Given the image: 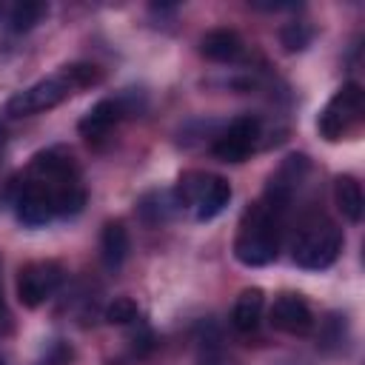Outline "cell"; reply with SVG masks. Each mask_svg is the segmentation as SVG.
<instances>
[{
  "label": "cell",
  "instance_id": "6da1fadb",
  "mask_svg": "<svg viewBox=\"0 0 365 365\" xmlns=\"http://www.w3.org/2000/svg\"><path fill=\"white\" fill-rule=\"evenodd\" d=\"M282 214L285 208L268 202L265 197L254 202L242 220L234 240V257L237 262L248 268H259L277 259L279 254V237H282Z\"/></svg>",
  "mask_w": 365,
  "mask_h": 365
},
{
  "label": "cell",
  "instance_id": "5b68a950",
  "mask_svg": "<svg viewBox=\"0 0 365 365\" xmlns=\"http://www.w3.org/2000/svg\"><path fill=\"white\" fill-rule=\"evenodd\" d=\"M63 282V268L57 262H29L17 274V299L23 308H40Z\"/></svg>",
  "mask_w": 365,
  "mask_h": 365
},
{
  "label": "cell",
  "instance_id": "30bf717a",
  "mask_svg": "<svg viewBox=\"0 0 365 365\" xmlns=\"http://www.w3.org/2000/svg\"><path fill=\"white\" fill-rule=\"evenodd\" d=\"M68 180H77V163H74V157L68 151L48 148V151H40L31 160V182L54 188V185L68 182Z\"/></svg>",
  "mask_w": 365,
  "mask_h": 365
},
{
  "label": "cell",
  "instance_id": "9c48e42d",
  "mask_svg": "<svg viewBox=\"0 0 365 365\" xmlns=\"http://www.w3.org/2000/svg\"><path fill=\"white\" fill-rule=\"evenodd\" d=\"M271 325L282 334L302 336L314 328V314L299 294H279L271 305Z\"/></svg>",
  "mask_w": 365,
  "mask_h": 365
},
{
  "label": "cell",
  "instance_id": "7a4b0ae2",
  "mask_svg": "<svg viewBox=\"0 0 365 365\" xmlns=\"http://www.w3.org/2000/svg\"><path fill=\"white\" fill-rule=\"evenodd\" d=\"M174 202L180 208H188L197 222H208L220 217L231 202V182L214 174L188 171L180 177L174 188Z\"/></svg>",
  "mask_w": 365,
  "mask_h": 365
},
{
  "label": "cell",
  "instance_id": "7402d4cb",
  "mask_svg": "<svg viewBox=\"0 0 365 365\" xmlns=\"http://www.w3.org/2000/svg\"><path fill=\"white\" fill-rule=\"evenodd\" d=\"M197 365H237V362L220 348L217 339H205L200 354H197Z\"/></svg>",
  "mask_w": 365,
  "mask_h": 365
},
{
  "label": "cell",
  "instance_id": "8992f818",
  "mask_svg": "<svg viewBox=\"0 0 365 365\" xmlns=\"http://www.w3.org/2000/svg\"><path fill=\"white\" fill-rule=\"evenodd\" d=\"M68 86L60 80V77H48V80H40L23 91H17L14 97H9L6 103V114L11 117H29V114H40V111H48L54 106H60L66 97H68Z\"/></svg>",
  "mask_w": 365,
  "mask_h": 365
},
{
  "label": "cell",
  "instance_id": "ffe728a7",
  "mask_svg": "<svg viewBox=\"0 0 365 365\" xmlns=\"http://www.w3.org/2000/svg\"><path fill=\"white\" fill-rule=\"evenodd\" d=\"M103 317H106L108 325H131V322H137L140 308H137V302L131 297H114L106 305V314Z\"/></svg>",
  "mask_w": 365,
  "mask_h": 365
},
{
  "label": "cell",
  "instance_id": "8fae6325",
  "mask_svg": "<svg viewBox=\"0 0 365 365\" xmlns=\"http://www.w3.org/2000/svg\"><path fill=\"white\" fill-rule=\"evenodd\" d=\"M200 51L214 63H234L242 54V40L234 29H214L200 40Z\"/></svg>",
  "mask_w": 365,
  "mask_h": 365
},
{
  "label": "cell",
  "instance_id": "e0dca14e",
  "mask_svg": "<svg viewBox=\"0 0 365 365\" xmlns=\"http://www.w3.org/2000/svg\"><path fill=\"white\" fill-rule=\"evenodd\" d=\"M174 205H177V202H174V194H168V191H154V194H148V197L140 200V217L154 225V222L168 220V214H171Z\"/></svg>",
  "mask_w": 365,
  "mask_h": 365
},
{
  "label": "cell",
  "instance_id": "44dd1931",
  "mask_svg": "<svg viewBox=\"0 0 365 365\" xmlns=\"http://www.w3.org/2000/svg\"><path fill=\"white\" fill-rule=\"evenodd\" d=\"M279 40L285 46V51H302L311 46L314 40V29L308 23H288L282 31H279Z\"/></svg>",
  "mask_w": 365,
  "mask_h": 365
},
{
  "label": "cell",
  "instance_id": "5bb4252c",
  "mask_svg": "<svg viewBox=\"0 0 365 365\" xmlns=\"http://www.w3.org/2000/svg\"><path fill=\"white\" fill-rule=\"evenodd\" d=\"M120 117H123V108H120L117 100H100V103L77 123V128H80L83 137L97 140V137L108 134V128H114V123H117Z\"/></svg>",
  "mask_w": 365,
  "mask_h": 365
},
{
  "label": "cell",
  "instance_id": "cb8c5ba5",
  "mask_svg": "<svg viewBox=\"0 0 365 365\" xmlns=\"http://www.w3.org/2000/svg\"><path fill=\"white\" fill-rule=\"evenodd\" d=\"M0 365H6V362H3V359H0Z\"/></svg>",
  "mask_w": 365,
  "mask_h": 365
},
{
  "label": "cell",
  "instance_id": "7c38bea8",
  "mask_svg": "<svg viewBox=\"0 0 365 365\" xmlns=\"http://www.w3.org/2000/svg\"><path fill=\"white\" fill-rule=\"evenodd\" d=\"M262 308H265V294L262 288H245L237 302H234V311H231V322L237 331L242 334H251L257 331L259 319H262Z\"/></svg>",
  "mask_w": 365,
  "mask_h": 365
},
{
  "label": "cell",
  "instance_id": "9a60e30c",
  "mask_svg": "<svg viewBox=\"0 0 365 365\" xmlns=\"http://www.w3.org/2000/svg\"><path fill=\"white\" fill-rule=\"evenodd\" d=\"M334 200H336V208L342 211L345 220H351V222L362 220L365 197H362V185L356 182V177H351V174L336 177L334 180Z\"/></svg>",
  "mask_w": 365,
  "mask_h": 365
},
{
  "label": "cell",
  "instance_id": "277c9868",
  "mask_svg": "<svg viewBox=\"0 0 365 365\" xmlns=\"http://www.w3.org/2000/svg\"><path fill=\"white\" fill-rule=\"evenodd\" d=\"M359 114H362V88L359 83H345L322 108L317 128L328 143H336L356 125Z\"/></svg>",
  "mask_w": 365,
  "mask_h": 365
},
{
  "label": "cell",
  "instance_id": "4fadbf2b",
  "mask_svg": "<svg viewBox=\"0 0 365 365\" xmlns=\"http://www.w3.org/2000/svg\"><path fill=\"white\" fill-rule=\"evenodd\" d=\"M100 257L108 271H117L128 257V231L123 222H106L100 234Z\"/></svg>",
  "mask_w": 365,
  "mask_h": 365
},
{
  "label": "cell",
  "instance_id": "ac0fdd59",
  "mask_svg": "<svg viewBox=\"0 0 365 365\" xmlns=\"http://www.w3.org/2000/svg\"><path fill=\"white\" fill-rule=\"evenodd\" d=\"M43 14H46V6H43V3L23 0V3L11 6V11H9V26H11V31H29V29H34V26L43 20Z\"/></svg>",
  "mask_w": 365,
  "mask_h": 365
},
{
  "label": "cell",
  "instance_id": "3957f363",
  "mask_svg": "<svg viewBox=\"0 0 365 365\" xmlns=\"http://www.w3.org/2000/svg\"><path fill=\"white\" fill-rule=\"evenodd\" d=\"M342 251V231L322 220V222H311L299 231V237L294 240V262L305 271H322L328 265H334V259Z\"/></svg>",
  "mask_w": 365,
  "mask_h": 365
},
{
  "label": "cell",
  "instance_id": "603a6c76",
  "mask_svg": "<svg viewBox=\"0 0 365 365\" xmlns=\"http://www.w3.org/2000/svg\"><path fill=\"white\" fill-rule=\"evenodd\" d=\"M0 311H3V291H0Z\"/></svg>",
  "mask_w": 365,
  "mask_h": 365
},
{
  "label": "cell",
  "instance_id": "d6986e66",
  "mask_svg": "<svg viewBox=\"0 0 365 365\" xmlns=\"http://www.w3.org/2000/svg\"><path fill=\"white\" fill-rule=\"evenodd\" d=\"M60 80L68 86V88H91L103 80V71L94 66V63H71L63 68Z\"/></svg>",
  "mask_w": 365,
  "mask_h": 365
},
{
  "label": "cell",
  "instance_id": "2e32d148",
  "mask_svg": "<svg viewBox=\"0 0 365 365\" xmlns=\"http://www.w3.org/2000/svg\"><path fill=\"white\" fill-rule=\"evenodd\" d=\"M51 202H54V217H74L86 205V191L80 180H68L51 188Z\"/></svg>",
  "mask_w": 365,
  "mask_h": 365
},
{
  "label": "cell",
  "instance_id": "52a82bcc",
  "mask_svg": "<svg viewBox=\"0 0 365 365\" xmlns=\"http://www.w3.org/2000/svg\"><path fill=\"white\" fill-rule=\"evenodd\" d=\"M259 120L245 114V117H237L211 145L214 157L222 160V163H242L259 143Z\"/></svg>",
  "mask_w": 365,
  "mask_h": 365
},
{
  "label": "cell",
  "instance_id": "ba28073f",
  "mask_svg": "<svg viewBox=\"0 0 365 365\" xmlns=\"http://www.w3.org/2000/svg\"><path fill=\"white\" fill-rule=\"evenodd\" d=\"M14 214L23 225L40 228L54 217V202H51V188L40 182H23L17 197H14Z\"/></svg>",
  "mask_w": 365,
  "mask_h": 365
}]
</instances>
